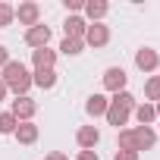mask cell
<instances>
[{"mask_svg":"<svg viewBox=\"0 0 160 160\" xmlns=\"http://www.w3.org/2000/svg\"><path fill=\"white\" fill-rule=\"evenodd\" d=\"M85 50V41H75V38H63L60 41V50L57 53H63V57H78Z\"/></svg>","mask_w":160,"mask_h":160,"instance_id":"ac0fdd59","label":"cell"},{"mask_svg":"<svg viewBox=\"0 0 160 160\" xmlns=\"http://www.w3.org/2000/svg\"><path fill=\"white\" fill-rule=\"evenodd\" d=\"M7 94H10V91H7V85H3V82H0V101H3Z\"/></svg>","mask_w":160,"mask_h":160,"instance_id":"83f0119b","label":"cell"},{"mask_svg":"<svg viewBox=\"0 0 160 160\" xmlns=\"http://www.w3.org/2000/svg\"><path fill=\"white\" fill-rule=\"evenodd\" d=\"M104 116H107V122H110V126H116V132H119V129L129 122V116H132V113H129V110H122L119 104H113V101H110V107H107V113H104Z\"/></svg>","mask_w":160,"mask_h":160,"instance_id":"2e32d148","label":"cell"},{"mask_svg":"<svg viewBox=\"0 0 160 160\" xmlns=\"http://www.w3.org/2000/svg\"><path fill=\"white\" fill-rule=\"evenodd\" d=\"M32 85H38L41 91L57 88V69H35L32 72Z\"/></svg>","mask_w":160,"mask_h":160,"instance_id":"5bb4252c","label":"cell"},{"mask_svg":"<svg viewBox=\"0 0 160 160\" xmlns=\"http://www.w3.org/2000/svg\"><path fill=\"white\" fill-rule=\"evenodd\" d=\"M154 110H157V119H160V101H157V104H154Z\"/></svg>","mask_w":160,"mask_h":160,"instance_id":"f1b7e54d","label":"cell"},{"mask_svg":"<svg viewBox=\"0 0 160 160\" xmlns=\"http://www.w3.org/2000/svg\"><path fill=\"white\" fill-rule=\"evenodd\" d=\"M57 50H50V47H38V50H32V66L35 69H53L57 66Z\"/></svg>","mask_w":160,"mask_h":160,"instance_id":"8fae6325","label":"cell"},{"mask_svg":"<svg viewBox=\"0 0 160 160\" xmlns=\"http://www.w3.org/2000/svg\"><path fill=\"white\" fill-rule=\"evenodd\" d=\"M113 160H141V154H135V151H116Z\"/></svg>","mask_w":160,"mask_h":160,"instance_id":"cb8c5ba5","label":"cell"},{"mask_svg":"<svg viewBox=\"0 0 160 160\" xmlns=\"http://www.w3.org/2000/svg\"><path fill=\"white\" fill-rule=\"evenodd\" d=\"M16 126H19V122H16V116H13L10 110H7V113H0V135H13Z\"/></svg>","mask_w":160,"mask_h":160,"instance_id":"603a6c76","label":"cell"},{"mask_svg":"<svg viewBox=\"0 0 160 160\" xmlns=\"http://www.w3.org/2000/svg\"><path fill=\"white\" fill-rule=\"evenodd\" d=\"M126 82H129V75H126L122 66H110V69H104V88H107L110 94L126 91Z\"/></svg>","mask_w":160,"mask_h":160,"instance_id":"8992f818","label":"cell"},{"mask_svg":"<svg viewBox=\"0 0 160 160\" xmlns=\"http://www.w3.org/2000/svg\"><path fill=\"white\" fill-rule=\"evenodd\" d=\"M85 32H88V22H85L82 16H66V19H63V35H66V38L82 41Z\"/></svg>","mask_w":160,"mask_h":160,"instance_id":"30bf717a","label":"cell"},{"mask_svg":"<svg viewBox=\"0 0 160 160\" xmlns=\"http://www.w3.org/2000/svg\"><path fill=\"white\" fill-rule=\"evenodd\" d=\"M132 141H135V154L151 151V148L157 144V132H154L151 126H135V129H132Z\"/></svg>","mask_w":160,"mask_h":160,"instance_id":"52a82bcc","label":"cell"},{"mask_svg":"<svg viewBox=\"0 0 160 160\" xmlns=\"http://www.w3.org/2000/svg\"><path fill=\"white\" fill-rule=\"evenodd\" d=\"M25 44H28L32 50L47 47V44H50V25H32V28H25Z\"/></svg>","mask_w":160,"mask_h":160,"instance_id":"9c48e42d","label":"cell"},{"mask_svg":"<svg viewBox=\"0 0 160 160\" xmlns=\"http://www.w3.org/2000/svg\"><path fill=\"white\" fill-rule=\"evenodd\" d=\"M16 22V7L7 3V0H0V28H10Z\"/></svg>","mask_w":160,"mask_h":160,"instance_id":"ffe728a7","label":"cell"},{"mask_svg":"<svg viewBox=\"0 0 160 160\" xmlns=\"http://www.w3.org/2000/svg\"><path fill=\"white\" fill-rule=\"evenodd\" d=\"M107 107H110V98L107 94H101V91H94V94H88V101H85V113L88 116H104L107 113Z\"/></svg>","mask_w":160,"mask_h":160,"instance_id":"7c38bea8","label":"cell"},{"mask_svg":"<svg viewBox=\"0 0 160 160\" xmlns=\"http://www.w3.org/2000/svg\"><path fill=\"white\" fill-rule=\"evenodd\" d=\"M82 13L91 19V22H101L107 13H110V3L107 0H85V7H82Z\"/></svg>","mask_w":160,"mask_h":160,"instance_id":"9a60e30c","label":"cell"},{"mask_svg":"<svg viewBox=\"0 0 160 160\" xmlns=\"http://www.w3.org/2000/svg\"><path fill=\"white\" fill-rule=\"evenodd\" d=\"M10 63V50H7V44H0V69H3Z\"/></svg>","mask_w":160,"mask_h":160,"instance_id":"484cf974","label":"cell"},{"mask_svg":"<svg viewBox=\"0 0 160 160\" xmlns=\"http://www.w3.org/2000/svg\"><path fill=\"white\" fill-rule=\"evenodd\" d=\"M16 22L32 28V25H41V3H35V0H22V3L16 7Z\"/></svg>","mask_w":160,"mask_h":160,"instance_id":"7a4b0ae2","label":"cell"},{"mask_svg":"<svg viewBox=\"0 0 160 160\" xmlns=\"http://www.w3.org/2000/svg\"><path fill=\"white\" fill-rule=\"evenodd\" d=\"M85 47H107L110 44V25H104V22H91L88 25V32H85Z\"/></svg>","mask_w":160,"mask_h":160,"instance_id":"3957f363","label":"cell"},{"mask_svg":"<svg viewBox=\"0 0 160 160\" xmlns=\"http://www.w3.org/2000/svg\"><path fill=\"white\" fill-rule=\"evenodd\" d=\"M75 160H101V157H98V151H78Z\"/></svg>","mask_w":160,"mask_h":160,"instance_id":"d4e9b609","label":"cell"},{"mask_svg":"<svg viewBox=\"0 0 160 160\" xmlns=\"http://www.w3.org/2000/svg\"><path fill=\"white\" fill-rule=\"evenodd\" d=\"M132 116L138 119V126H151V122L157 119V110H154V104H148V101H144V104H138V107L132 110Z\"/></svg>","mask_w":160,"mask_h":160,"instance_id":"e0dca14e","label":"cell"},{"mask_svg":"<svg viewBox=\"0 0 160 160\" xmlns=\"http://www.w3.org/2000/svg\"><path fill=\"white\" fill-rule=\"evenodd\" d=\"M144 101L148 104H157L160 101V75H151L144 82Z\"/></svg>","mask_w":160,"mask_h":160,"instance_id":"d6986e66","label":"cell"},{"mask_svg":"<svg viewBox=\"0 0 160 160\" xmlns=\"http://www.w3.org/2000/svg\"><path fill=\"white\" fill-rule=\"evenodd\" d=\"M157 66H160V53L154 50V47H138L135 50V69L138 72H157Z\"/></svg>","mask_w":160,"mask_h":160,"instance_id":"5b68a950","label":"cell"},{"mask_svg":"<svg viewBox=\"0 0 160 160\" xmlns=\"http://www.w3.org/2000/svg\"><path fill=\"white\" fill-rule=\"evenodd\" d=\"M75 144L82 148V151H94L101 144V129L98 126H82V129L75 132Z\"/></svg>","mask_w":160,"mask_h":160,"instance_id":"ba28073f","label":"cell"},{"mask_svg":"<svg viewBox=\"0 0 160 160\" xmlns=\"http://www.w3.org/2000/svg\"><path fill=\"white\" fill-rule=\"evenodd\" d=\"M10 113L16 116V122H32V119H35V113H38V104L25 94V98L10 101Z\"/></svg>","mask_w":160,"mask_h":160,"instance_id":"277c9868","label":"cell"},{"mask_svg":"<svg viewBox=\"0 0 160 160\" xmlns=\"http://www.w3.org/2000/svg\"><path fill=\"white\" fill-rule=\"evenodd\" d=\"M0 72H3V75H0V82L7 85V91H13L16 98H25V94H28V88H32V72H28V66H25L22 60H10Z\"/></svg>","mask_w":160,"mask_h":160,"instance_id":"6da1fadb","label":"cell"},{"mask_svg":"<svg viewBox=\"0 0 160 160\" xmlns=\"http://www.w3.org/2000/svg\"><path fill=\"white\" fill-rule=\"evenodd\" d=\"M116 151H135L132 129H119V132H116Z\"/></svg>","mask_w":160,"mask_h":160,"instance_id":"7402d4cb","label":"cell"},{"mask_svg":"<svg viewBox=\"0 0 160 160\" xmlns=\"http://www.w3.org/2000/svg\"><path fill=\"white\" fill-rule=\"evenodd\" d=\"M38 135H41V129H38L35 122H19V126H16V132H13V138H16L19 144H35V141H38Z\"/></svg>","mask_w":160,"mask_h":160,"instance_id":"4fadbf2b","label":"cell"},{"mask_svg":"<svg viewBox=\"0 0 160 160\" xmlns=\"http://www.w3.org/2000/svg\"><path fill=\"white\" fill-rule=\"evenodd\" d=\"M110 101H113V104H119V107H122V110H129V113L138 107V98H135L132 91H119V94H113Z\"/></svg>","mask_w":160,"mask_h":160,"instance_id":"44dd1931","label":"cell"},{"mask_svg":"<svg viewBox=\"0 0 160 160\" xmlns=\"http://www.w3.org/2000/svg\"><path fill=\"white\" fill-rule=\"evenodd\" d=\"M44 160H69V157H66V154H63V151H50V154H47V157H44Z\"/></svg>","mask_w":160,"mask_h":160,"instance_id":"4316f807","label":"cell"}]
</instances>
